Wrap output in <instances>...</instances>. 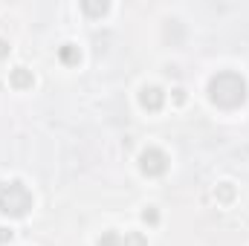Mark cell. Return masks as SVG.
Segmentation results:
<instances>
[{
	"label": "cell",
	"mask_w": 249,
	"mask_h": 246,
	"mask_svg": "<svg viewBox=\"0 0 249 246\" xmlns=\"http://www.w3.org/2000/svg\"><path fill=\"white\" fill-rule=\"evenodd\" d=\"M209 99L223 110H235L247 102V81L238 72H217L209 81Z\"/></svg>",
	"instance_id": "1"
},
{
	"label": "cell",
	"mask_w": 249,
	"mask_h": 246,
	"mask_svg": "<svg viewBox=\"0 0 249 246\" xmlns=\"http://www.w3.org/2000/svg\"><path fill=\"white\" fill-rule=\"evenodd\" d=\"M32 209V194L20 183H12L0 191V211L9 217H23Z\"/></svg>",
	"instance_id": "2"
},
{
	"label": "cell",
	"mask_w": 249,
	"mask_h": 246,
	"mask_svg": "<svg viewBox=\"0 0 249 246\" xmlns=\"http://www.w3.org/2000/svg\"><path fill=\"white\" fill-rule=\"evenodd\" d=\"M139 168H142V174H148V177H160V174H165L168 159H165L162 151L148 148V151H142V157H139Z\"/></svg>",
	"instance_id": "3"
},
{
	"label": "cell",
	"mask_w": 249,
	"mask_h": 246,
	"mask_svg": "<svg viewBox=\"0 0 249 246\" xmlns=\"http://www.w3.org/2000/svg\"><path fill=\"white\" fill-rule=\"evenodd\" d=\"M139 102H142V107H145V110H160V107H162V102H165V96H162V90H160V87H145V90L139 93Z\"/></svg>",
	"instance_id": "4"
},
{
	"label": "cell",
	"mask_w": 249,
	"mask_h": 246,
	"mask_svg": "<svg viewBox=\"0 0 249 246\" xmlns=\"http://www.w3.org/2000/svg\"><path fill=\"white\" fill-rule=\"evenodd\" d=\"M61 61H64V64H78V50H75L72 44L61 47Z\"/></svg>",
	"instance_id": "5"
},
{
	"label": "cell",
	"mask_w": 249,
	"mask_h": 246,
	"mask_svg": "<svg viewBox=\"0 0 249 246\" xmlns=\"http://www.w3.org/2000/svg\"><path fill=\"white\" fill-rule=\"evenodd\" d=\"M12 81H15L18 87H29V84H32V75H29V72H26V70L20 67V70H15V75H12Z\"/></svg>",
	"instance_id": "6"
},
{
	"label": "cell",
	"mask_w": 249,
	"mask_h": 246,
	"mask_svg": "<svg viewBox=\"0 0 249 246\" xmlns=\"http://www.w3.org/2000/svg\"><path fill=\"white\" fill-rule=\"evenodd\" d=\"M84 12H90V15H102V12H107V3H84Z\"/></svg>",
	"instance_id": "7"
},
{
	"label": "cell",
	"mask_w": 249,
	"mask_h": 246,
	"mask_svg": "<svg viewBox=\"0 0 249 246\" xmlns=\"http://www.w3.org/2000/svg\"><path fill=\"white\" fill-rule=\"evenodd\" d=\"M119 244H122V241H119V235H116V232H107V235L99 241V246H119Z\"/></svg>",
	"instance_id": "8"
},
{
	"label": "cell",
	"mask_w": 249,
	"mask_h": 246,
	"mask_svg": "<svg viewBox=\"0 0 249 246\" xmlns=\"http://www.w3.org/2000/svg\"><path fill=\"white\" fill-rule=\"evenodd\" d=\"M9 55V44L6 41H0V58H6Z\"/></svg>",
	"instance_id": "9"
},
{
	"label": "cell",
	"mask_w": 249,
	"mask_h": 246,
	"mask_svg": "<svg viewBox=\"0 0 249 246\" xmlns=\"http://www.w3.org/2000/svg\"><path fill=\"white\" fill-rule=\"evenodd\" d=\"M9 238H12V232L9 229H0V241H9Z\"/></svg>",
	"instance_id": "10"
}]
</instances>
